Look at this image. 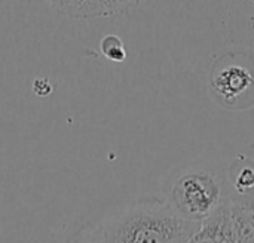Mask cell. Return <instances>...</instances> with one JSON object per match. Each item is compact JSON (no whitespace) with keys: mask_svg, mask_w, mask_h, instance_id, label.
Masks as SVG:
<instances>
[{"mask_svg":"<svg viewBox=\"0 0 254 243\" xmlns=\"http://www.w3.org/2000/svg\"><path fill=\"white\" fill-rule=\"evenodd\" d=\"M201 223L183 218L167 197L147 196L122 211L77 230L71 242L180 243L190 242Z\"/></svg>","mask_w":254,"mask_h":243,"instance_id":"1","label":"cell"},{"mask_svg":"<svg viewBox=\"0 0 254 243\" xmlns=\"http://www.w3.org/2000/svg\"><path fill=\"white\" fill-rule=\"evenodd\" d=\"M165 197L183 218L202 223L229 194L217 171L205 165H195L182 169L171 178Z\"/></svg>","mask_w":254,"mask_h":243,"instance_id":"2","label":"cell"},{"mask_svg":"<svg viewBox=\"0 0 254 243\" xmlns=\"http://www.w3.org/2000/svg\"><path fill=\"white\" fill-rule=\"evenodd\" d=\"M210 85L223 105L237 107L254 91V73L247 64L228 59L214 67Z\"/></svg>","mask_w":254,"mask_h":243,"instance_id":"3","label":"cell"},{"mask_svg":"<svg viewBox=\"0 0 254 243\" xmlns=\"http://www.w3.org/2000/svg\"><path fill=\"white\" fill-rule=\"evenodd\" d=\"M48 3L60 15L74 19L110 16L103 0H48Z\"/></svg>","mask_w":254,"mask_h":243,"instance_id":"4","label":"cell"},{"mask_svg":"<svg viewBox=\"0 0 254 243\" xmlns=\"http://www.w3.org/2000/svg\"><path fill=\"white\" fill-rule=\"evenodd\" d=\"M229 183L235 194L254 193V162L247 157L237 159L229 168Z\"/></svg>","mask_w":254,"mask_h":243,"instance_id":"5","label":"cell"},{"mask_svg":"<svg viewBox=\"0 0 254 243\" xmlns=\"http://www.w3.org/2000/svg\"><path fill=\"white\" fill-rule=\"evenodd\" d=\"M101 53L113 62H124L127 58V49L122 39L116 34H107L100 42Z\"/></svg>","mask_w":254,"mask_h":243,"instance_id":"6","label":"cell"},{"mask_svg":"<svg viewBox=\"0 0 254 243\" xmlns=\"http://www.w3.org/2000/svg\"><path fill=\"white\" fill-rule=\"evenodd\" d=\"M140 0H103L109 15H113V13H122V12H127L129 10L131 7L137 6Z\"/></svg>","mask_w":254,"mask_h":243,"instance_id":"7","label":"cell"},{"mask_svg":"<svg viewBox=\"0 0 254 243\" xmlns=\"http://www.w3.org/2000/svg\"><path fill=\"white\" fill-rule=\"evenodd\" d=\"M231 197L235 202H238L254 220V193H250V194H232Z\"/></svg>","mask_w":254,"mask_h":243,"instance_id":"8","label":"cell"},{"mask_svg":"<svg viewBox=\"0 0 254 243\" xmlns=\"http://www.w3.org/2000/svg\"><path fill=\"white\" fill-rule=\"evenodd\" d=\"M33 91L39 97H46L52 92V86L49 85V82L46 79H37L33 83Z\"/></svg>","mask_w":254,"mask_h":243,"instance_id":"9","label":"cell"}]
</instances>
